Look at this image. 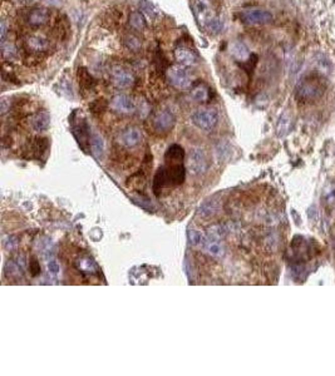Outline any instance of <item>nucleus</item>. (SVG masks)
Segmentation results:
<instances>
[{"mask_svg":"<svg viewBox=\"0 0 335 376\" xmlns=\"http://www.w3.org/2000/svg\"><path fill=\"white\" fill-rule=\"evenodd\" d=\"M326 89L325 79L321 74H310L303 78L295 87L296 99L303 103H313L320 99Z\"/></svg>","mask_w":335,"mask_h":376,"instance_id":"f257e3e1","label":"nucleus"},{"mask_svg":"<svg viewBox=\"0 0 335 376\" xmlns=\"http://www.w3.org/2000/svg\"><path fill=\"white\" fill-rule=\"evenodd\" d=\"M192 12L195 15V19L197 22L198 27L201 29L206 30L207 25L212 22L218 15L216 14L215 9L211 0H193L192 2Z\"/></svg>","mask_w":335,"mask_h":376,"instance_id":"f03ea898","label":"nucleus"},{"mask_svg":"<svg viewBox=\"0 0 335 376\" xmlns=\"http://www.w3.org/2000/svg\"><path fill=\"white\" fill-rule=\"evenodd\" d=\"M167 79L171 84L177 89H186L191 85L192 80H191V75L188 73L187 67H183L181 64L171 65L166 72Z\"/></svg>","mask_w":335,"mask_h":376,"instance_id":"7ed1b4c3","label":"nucleus"},{"mask_svg":"<svg viewBox=\"0 0 335 376\" xmlns=\"http://www.w3.org/2000/svg\"><path fill=\"white\" fill-rule=\"evenodd\" d=\"M193 124L202 131H212L218 123V114L215 109H198L191 117Z\"/></svg>","mask_w":335,"mask_h":376,"instance_id":"20e7f679","label":"nucleus"},{"mask_svg":"<svg viewBox=\"0 0 335 376\" xmlns=\"http://www.w3.org/2000/svg\"><path fill=\"white\" fill-rule=\"evenodd\" d=\"M240 18L248 25H266L274 20V15L265 9H246L241 13Z\"/></svg>","mask_w":335,"mask_h":376,"instance_id":"39448f33","label":"nucleus"},{"mask_svg":"<svg viewBox=\"0 0 335 376\" xmlns=\"http://www.w3.org/2000/svg\"><path fill=\"white\" fill-rule=\"evenodd\" d=\"M187 167L191 175H201V173L206 172L208 168L207 158H206L205 151L202 148H193L188 155Z\"/></svg>","mask_w":335,"mask_h":376,"instance_id":"423d86ee","label":"nucleus"},{"mask_svg":"<svg viewBox=\"0 0 335 376\" xmlns=\"http://www.w3.org/2000/svg\"><path fill=\"white\" fill-rule=\"evenodd\" d=\"M175 59L177 60L178 64L183 65V67H193L200 62V57L197 53L191 48L185 47V45H178L175 48Z\"/></svg>","mask_w":335,"mask_h":376,"instance_id":"0eeeda50","label":"nucleus"},{"mask_svg":"<svg viewBox=\"0 0 335 376\" xmlns=\"http://www.w3.org/2000/svg\"><path fill=\"white\" fill-rule=\"evenodd\" d=\"M176 117L170 110H161L153 118V128L158 133H167L175 127Z\"/></svg>","mask_w":335,"mask_h":376,"instance_id":"6e6552de","label":"nucleus"},{"mask_svg":"<svg viewBox=\"0 0 335 376\" xmlns=\"http://www.w3.org/2000/svg\"><path fill=\"white\" fill-rule=\"evenodd\" d=\"M112 82L117 88H130L135 83V75L126 68L116 67L112 69Z\"/></svg>","mask_w":335,"mask_h":376,"instance_id":"1a4fd4ad","label":"nucleus"},{"mask_svg":"<svg viewBox=\"0 0 335 376\" xmlns=\"http://www.w3.org/2000/svg\"><path fill=\"white\" fill-rule=\"evenodd\" d=\"M49 40L43 35H29L25 38V47L29 52L44 53L49 49Z\"/></svg>","mask_w":335,"mask_h":376,"instance_id":"9d476101","label":"nucleus"},{"mask_svg":"<svg viewBox=\"0 0 335 376\" xmlns=\"http://www.w3.org/2000/svg\"><path fill=\"white\" fill-rule=\"evenodd\" d=\"M50 19L49 10L45 8H35L28 13L27 22L33 27H42L45 25Z\"/></svg>","mask_w":335,"mask_h":376,"instance_id":"9b49d317","label":"nucleus"},{"mask_svg":"<svg viewBox=\"0 0 335 376\" xmlns=\"http://www.w3.org/2000/svg\"><path fill=\"white\" fill-rule=\"evenodd\" d=\"M141 140H142L141 131L136 127L126 128V130H123L122 133L120 135L121 143L128 148L136 147V146L141 142Z\"/></svg>","mask_w":335,"mask_h":376,"instance_id":"f8f14e48","label":"nucleus"},{"mask_svg":"<svg viewBox=\"0 0 335 376\" xmlns=\"http://www.w3.org/2000/svg\"><path fill=\"white\" fill-rule=\"evenodd\" d=\"M110 105H112L113 109L121 113H133L136 110V105L133 100L126 94L115 95Z\"/></svg>","mask_w":335,"mask_h":376,"instance_id":"ddd939ff","label":"nucleus"},{"mask_svg":"<svg viewBox=\"0 0 335 376\" xmlns=\"http://www.w3.org/2000/svg\"><path fill=\"white\" fill-rule=\"evenodd\" d=\"M73 135L77 138L79 146H82L83 148H85V145H88L89 142V128L88 124L85 123L84 119H82L80 122H78L77 124H73Z\"/></svg>","mask_w":335,"mask_h":376,"instance_id":"4468645a","label":"nucleus"},{"mask_svg":"<svg viewBox=\"0 0 335 376\" xmlns=\"http://www.w3.org/2000/svg\"><path fill=\"white\" fill-rule=\"evenodd\" d=\"M231 54H233V57L235 58L236 62H241V63L248 62V60L251 58V55H253L250 53V50H249V48L246 47L245 43L240 42V40H238V42H235L233 45H231Z\"/></svg>","mask_w":335,"mask_h":376,"instance_id":"2eb2a0df","label":"nucleus"},{"mask_svg":"<svg viewBox=\"0 0 335 376\" xmlns=\"http://www.w3.org/2000/svg\"><path fill=\"white\" fill-rule=\"evenodd\" d=\"M191 98L195 102L206 103L210 100V88L205 83H197L191 89Z\"/></svg>","mask_w":335,"mask_h":376,"instance_id":"dca6fc26","label":"nucleus"},{"mask_svg":"<svg viewBox=\"0 0 335 376\" xmlns=\"http://www.w3.org/2000/svg\"><path fill=\"white\" fill-rule=\"evenodd\" d=\"M165 158L167 162L171 165H177V163H182L183 158H185V151L180 145H171L166 151Z\"/></svg>","mask_w":335,"mask_h":376,"instance_id":"f3484780","label":"nucleus"},{"mask_svg":"<svg viewBox=\"0 0 335 376\" xmlns=\"http://www.w3.org/2000/svg\"><path fill=\"white\" fill-rule=\"evenodd\" d=\"M50 124V114L48 112H39L33 117L32 127L37 132H43L47 131Z\"/></svg>","mask_w":335,"mask_h":376,"instance_id":"a211bd4d","label":"nucleus"},{"mask_svg":"<svg viewBox=\"0 0 335 376\" xmlns=\"http://www.w3.org/2000/svg\"><path fill=\"white\" fill-rule=\"evenodd\" d=\"M130 25L136 30H145L147 27V22L142 12L135 10L130 14Z\"/></svg>","mask_w":335,"mask_h":376,"instance_id":"6ab92c4d","label":"nucleus"},{"mask_svg":"<svg viewBox=\"0 0 335 376\" xmlns=\"http://www.w3.org/2000/svg\"><path fill=\"white\" fill-rule=\"evenodd\" d=\"M202 247L205 248V251L207 252L208 255H211V256L213 257H220L224 255V247L221 246L218 241H212V239L206 238Z\"/></svg>","mask_w":335,"mask_h":376,"instance_id":"aec40b11","label":"nucleus"},{"mask_svg":"<svg viewBox=\"0 0 335 376\" xmlns=\"http://www.w3.org/2000/svg\"><path fill=\"white\" fill-rule=\"evenodd\" d=\"M291 126H293V119H291L290 115L288 113L283 114L279 119L278 127H276V131H278V135L280 137H284V136L288 135L291 130Z\"/></svg>","mask_w":335,"mask_h":376,"instance_id":"412c9836","label":"nucleus"},{"mask_svg":"<svg viewBox=\"0 0 335 376\" xmlns=\"http://www.w3.org/2000/svg\"><path fill=\"white\" fill-rule=\"evenodd\" d=\"M90 145H92L93 155L97 158L102 157L103 152H104V142H103L102 137L99 135H97V133H94L92 136V138H90Z\"/></svg>","mask_w":335,"mask_h":376,"instance_id":"4be33fe9","label":"nucleus"},{"mask_svg":"<svg viewBox=\"0 0 335 376\" xmlns=\"http://www.w3.org/2000/svg\"><path fill=\"white\" fill-rule=\"evenodd\" d=\"M315 67L321 75L329 74L331 70V64L325 55H318L315 60Z\"/></svg>","mask_w":335,"mask_h":376,"instance_id":"5701e85b","label":"nucleus"},{"mask_svg":"<svg viewBox=\"0 0 335 376\" xmlns=\"http://www.w3.org/2000/svg\"><path fill=\"white\" fill-rule=\"evenodd\" d=\"M78 78H79V84L84 88H92L95 83L93 77L89 74V72H88L85 68H79Z\"/></svg>","mask_w":335,"mask_h":376,"instance_id":"b1692460","label":"nucleus"},{"mask_svg":"<svg viewBox=\"0 0 335 376\" xmlns=\"http://www.w3.org/2000/svg\"><path fill=\"white\" fill-rule=\"evenodd\" d=\"M217 211H218V204L216 203L215 201H208L200 207L198 214L202 217H210V216H213V214H215Z\"/></svg>","mask_w":335,"mask_h":376,"instance_id":"393cba45","label":"nucleus"},{"mask_svg":"<svg viewBox=\"0 0 335 376\" xmlns=\"http://www.w3.org/2000/svg\"><path fill=\"white\" fill-rule=\"evenodd\" d=\"M2 54L5 60H13L14 58H17V48L12 43H8L7 40L2 42Z\"/></svg>","mask_w":335,"mask_h":376,"instance_id":"a878e982","label":"nucleus"},{"mask_svg":"<svg viewBox=\"0 0 335 376\" xmlns=\"http://www.w3.org/2000/svg\"><path fill=\"white\" fill-rule=\"evenodd\" d=\"M23 270H24V261L22 260H13L9 261L7 266V274H9L10 276H14V275H22Z\"/></svg>","mask_w":335,"mask_h":376,"instance_id":"bb28decb","label":"nucleus"},{"mask_svg":"<svg viewBox=\"0 0 335 376\" xmlns=\"http://www.w3.org/2000/svg\"><path fill=\"white\" fill-rule=\"evenodd\" d=\"M226 232L228 231L224 226H213L212 228L208 229L206 238L212 239V241H221L226 236Z\"/></svg>","mask_w":335,"mask_h":376,"instance_id":"cd10ccee","label":"nucleus"},{"mask_svg":"<svg viewBox=\"0 0 335 376\" xmlns=\"http://www.w3.org/2000/svg\"><path fill=\"white\" fill-rule=\"evenodd\" d=\"M125 44H126V47H127L130 50H132V52H138V50L141 49V47H142V43H141L140 38L136 37V35H133V34L126 35Z\"/></svg>","mask_w":335,"mask_h":376,"instance_id":"c85d7f7f","label":"nucleus"},{"mask_svg":"<svg viewBox=\"0 0 335 376\" xmlns=\"http://www.w3.org/2000/svg\"><path fill=\"white\" fill-rule=\"evenodd\" d=\"M188 241L193 246H202L206 241V237H203V234L196 229H190L188 231Z\"/></svg>","mask_w":335,"mask_h":376,"instance_id":"c756f323","label":"nucleus"},{"mask_svg":"<svg viewBox=\"0 0 335 376\" xmlns=\"http://www.w3.org/2000/svg\"><path fill=\"white\" fill-rule=\"evenodd\" d=\"M140 7H141V12L143 13V15H147V17L151 18V19L157 17V14H158L157 9H156V8L151 4V3H148L147 0H142Z\"/></svg>","mask_w":335,"mask_h":376,"instance_id":"7c9ffc66","label":"nucleus"},{"mask_svg":"<svg viewBox=\"0 0 335 376\" xmlns=\"http://www.w3.org/2000/svg\"><path fill=\"white\" fill-rule=\"evenodd\" d=\"M48 146H49V143H48L47 138H38L33 143V150H34L33 152L38 156H42V153L48 150Z\"/></svg>","mask_w":335,"mask_h":376,"instance_id":"2f4dec72","label":"nucleus"},{"mask_svg":"<svg viewBox=\"0 0 335 376\" xmlns=\"http://www.w3.org/2000/svg\"><path fill=\"white\" fill-rule=\"evenodd\" d=\"M105 107H107V103L104 102V99H97L89 105L92 112H102Z\"/></svg>","mask_w":335,"mask_h":376,"instance_id":"473e14b6","label":"nucleus"},{"mask_svg":"<svg viewBox=\"0 0 335 376\" xmlns=\"http://www.w3.org/2000/svg\"><path fill=\"white\" fill-rule=\"evenodd\" d=\"M8 29H9V27H8L7 20L3 19L2 24H0V39H2V42H5V40H7Z\"/></svg>","mask_w":335,"mask_h":376,"instance_id":"72a5a7b5","label":"nucleus"},{"mask_svg":"<svg viewBox=\"0 0 335 376\" xmlns=\"http://www.w3.org/2000/svg\"><path fill=\"white\" fill-rule=\"evenodd\" d=\"M30 274H32V276H37L40 274V266L35 259L30 261Z\"/></svg>","mask_w":335,"mask_h":376,"instance_id":"f704fd0d","label":"nucleus"},{"mask_svg":"<svg viewBox=\"0 0 335 376\" xmlns=\"http://www.w3.org/2000/svg\"><path fill=\"white\" fill-rule=\"evenodd\" d=\"M48 270H49L50 274L57 275L58 272H59V265H58L57 261L52 260V261H50L49 264H48Z\"/></svg>","mask_w":335,"mask_h":376,"instance_id":"c9c22d12","label":"nucleus"}]
</instances>
